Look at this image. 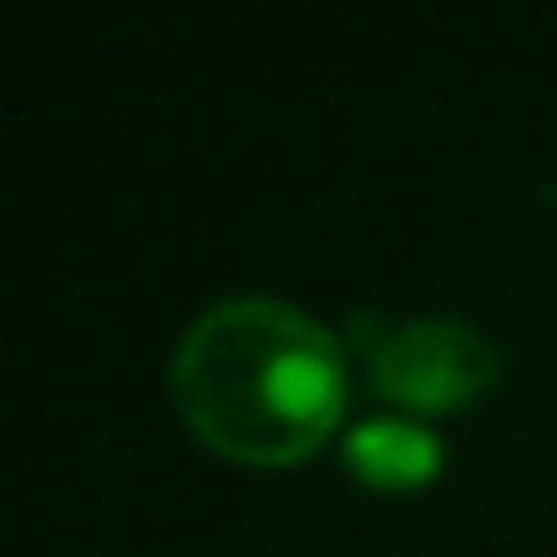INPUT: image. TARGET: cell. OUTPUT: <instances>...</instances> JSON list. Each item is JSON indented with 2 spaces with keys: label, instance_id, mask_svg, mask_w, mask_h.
<instances>
[{
  "label": "cell",
  "instance_id": "2",
  "mask_svg": "<svg viewBox=\"0 0 557 557\" xmlns=\"http://www.w3.org/2000/svg\"><path fill=\"white\" fill-rule=\"evenodd\" d=\"M366 377L377 396L420 413H444L473 401L497 377V348L485 330L461 318H408L384 324L366 348Z\"/></svg>",
  "mask_w": 557,
  "mask_h": 557
},
{
  "label": "cell",
  "instance_id": "3",
  "mask_svg": "<svg viewBox=\"0 0 557 557\" xmlns=\"http://www.w3.org/2000/svg\"><path fill=\"white\" fill-rule=\"evenodd\" d=\"M342 449H348V468L366 485H425L444 461L437 437L413 420H360Z\"/></svg>",
  "mask_w": 557,
  "mask_h": 557
},
{
  "label": "cell",
  "instance_id": "1",
  "mask_svg": "<svg viewBox=\"0 0 557 557\" xmlns=\"http://www.w3.org/2000/svg\"><path fill=\"white\" fill-rule=\"evenodd\" d=\"M169 384L181 420L252 468L312 456L348 401L336 336L276 294H234L198 312L174 348Z\"/></svg>",
  "mask_w": 557,
  "mask_h": 557
}]
</instances>
